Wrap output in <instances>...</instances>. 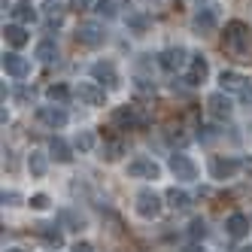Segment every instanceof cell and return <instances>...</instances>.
Segmentation results:
<instances>
[{"mask_svg": "<svg viewBox=\"0 0 252 252\" xmlns=\"http://www.w3.org/2000/svg\"><path fill=\"white\" fill-rule=\"evenodd\" d=\"M225 49L231 55H246L249 52V28L243 22H228L225 25Z\"/></svg>", "mask_w": 252, "mask_h": 252, "instance_id": "1", "label": "cell"}, {"mask_svg": "<svg viewBox=\"0 0 252 252\" xmlns=\"http://www.w3.org/2000/svg\"><path fill=\"white\" fill-rule=\"evenodd\" d=\"M137 213L143 216V219H158V213H161V197L152 191V189H143L137 191Z\"/></svg>", "mask_w": 252, "mask_h": 252, "instance_id": "2", "label": "cell"}, {"mask_svg": "<svg viewBox=\"0 0 252 252\" xmlns=\"http://www.w3.org/2000/svg\"><path fill=\"white\" fill-rule=\"evenodd\" d=\"M170 173L176 179H183V183H191V179H197V167H194V161L183 152H173L170 155Z\"/></svg>", "mask_w": 252, "mask_h": 252, "instance_id": "3", "label": "cell"}, {"mask_svg": "<svg viewBox=\"0 0 252 252\" xmlns=\"http://www.w3.org/2000/svg\"><path fill=\"white\" fill-rule=\"evenodd\" d=\"M113 122L122 125V128H128V131H134V128H143V125H146V116H143L137 106H119L113 113Z\"/></svg>", "mask_w": 252, "mask_h": 252, "instance_id": "4", "label": "cell"}, {"mask_svg": "<svg viewBox=\"0 0 252 252\" xmlns=\"http://www.w3.org/2000/svg\"><path fill=\"white\" fill-rule=\"evenodd\" d=\"M240 170V161L237 158H222V155H213L210 158V173H213V179H231L234 173Z\"/></svg>", "mask_w": 252, "mask_h": 252, "instance_id": "5", "label": "cell"}, {"mask_svg": "<svg viewBox=\"0 0 252 252\" xmlns=\"http://www.w3.org/2000/svg\"><path fill=\"white\" fill-rule=\"evenodd\" d=\"M3 70H6V76H12V79H25L31 73V61L22 58L19 52H3Z\"/></svg>", "mask_w": 252, "mask_h": 252, "instance_id": "6", "label": "cell"}, {"mask_svg": "<svg viewBox=\"0 0 252 252\" xmlns=\"http://www.w3.org/2000/svg\"><path fill=\"white\" fill-rule=\"evenodd\" d=\"M158 173H161V167L155 164L152 158H134L131 164H128V176H143V179H158Z\"/></svg>", "mask_w": 252, "mask_h": 252, "instance_id": "7", "label": "cell"}, {"mask_svg": "<svg viewBox=\"0 0 252 252\" xmlns=\"http://www.w3.org/2000/svg\"><path fill=\"white\" fill-rule=\"evenodd\" d=\"M76 40H79L82 46L97 49V46L103 43V28L94 25V22H85V25H79V31H76Z\"/></svg>", "mask_w": 252, "mask_h": 252, "instance_id": "8", "label": "cell"}, {"mask_svg": "<svg viewBox=\"0 0 252 252\" xmlns=\"http://www.w3.org/2000/svg\"><path fill=\"white\" fill-rule=\"evenodd\" d=\"M76 97L85 103V106H100L103 103V88L97 82H79L76 85Z\"/></svg>", "mask_w": 252, "mask_h": 252, "instance_id": "9", "label": "cell"}, {"mask_svg": "<svg viewBox=\"0 0 252 252\" xmlns=\"http://www.w3.org/2000/svg\"><path fill=\"white\" fill-rule=\"evenodd\" d=\"M207 110H210L213 119H228L231 116V100L225 97V92H216V94L207 97Z\"/></svg>", "mask_w": 252, "mask_h": 252, "instance_id": "10", "label": "cell"}, {"mask_svg": "<svg viewBox=\"0 0 252 252\" xmlns=\"http://www.w3.org/2000/svg\"><path fill=\"white\" fill-rule=\"evenodd\" d=\"M158 64L164 67L167 73H173V70H179V67L186 64V49H179V46H176V49H164V52L158 55Z\"/></svg>", "mask_w": 252, "mask_h": 252, "instance_id": "11", "label": "cell"}, {"mask_svg": "<svg viewBox=\"0 0 252 252\" xmlns=\"http://www.w3.org/2000/svg\"><path fill=\"white\" fill-rule=\"evenodd\" d=\"M225 228H228V234H231L234 240H243L246 234H249V216H243V213H231L228 222H225Z\"/></svg>", "mask_w": 252, "mask_h": 252, "instance_id": "12", "label": "cell"}, {"mask_svg": "<svg viewBox=\"0 0 252 252\" xmlns=\"http://www.w3.org/2000/svg\"><path fill=\"white\" fill-rule=\"evenodd\" d=\"M37 116H40V122L49 125V128H64L67 125V113L61 110V106H40Z\"/></svg>", "mask_w": 252, "mask_h": 252, "instance_id": "13", "label": "cell"}, {"mask_svg": "<svg viewBox=\"0 0 252 252\" xmlns=\"http://www.w3.org/2000/svg\"><path fill=\"white\" fill-rule=\"evenodd\" d=\"M207 73H210L207 58H204V55H194V58H191V70H189L186 82H189V85H201V82L207 79Z\"/></svg>", "mask_w": 252, "mask_h": 252, "instance_id": "14", "label": "cell"}, {"mask_svg": "<svg viewBox=\"0 0 252 252\" xmlns=\"http://www.w3.org/2000/svg\"><path fill=\"white\" fill-rule=\"evenodd\" d=\"M92 76H94L97 82H106V85H119L116 67H113L110 61H97V64H92Z\"/></svg>", "mask_w": 252, "mask_h": 252, "instance_id": "15", "label": "cell"}, {"mask_svg": "<svg viewBox=\"0 0 252 252\" xmlns=\"http://www.w3.org/2000/svg\"><path fill=\"white\" fill-rule=\"evenodd\" d=\"M194 31H201V33H213L216 31V9L213 6L197 9V15H194Z\"/></svg>", "mask_w": 252, "mask_h": 252, "instance_id": "16", "label": "cell"}, {"mask_svg": "<svg viewBox=\"0 0 252 252\" xmlns=\"http://www.w3.org/2000/svg\"><path fill=\"white\" fill-rule=\"evenodd\" d=\"M12 19H15V25H33L37 22V9H33L31 0H22V3H15Z\"/></svg>", "mask_w": 252, "mask_h": 252, "instance_id": "17", "label": "cell"}, {"mask_svg": "<svg viewBox=\"0 0 252 252\" xmlns=\"http://www.w3.org/2000/svg\"><path fill=\"white\" fill-rule=\"evenodd\" d=\"M3 37H6V43L12 46V49H22V46H28V31L22 28V25H6L3 28Z\"/></svg>", "mask_w": 252, "mask_h": 252, "instance_id": "18", "label": "cell"}, {"mask_svg": "<svg viewBox=\"0 0 252 252\" xmlns=\"http://www.w3.org/2000/svg\"><path fill=\"white\" fill-rule=\"evenodd\" d=\"M219 82H222V92H246V79L240 73H234V70H225Z\"/></svg>", "mask_w": 252, "mask_h": 252, "instance_id": "19", "label": "cell"}, {"mask_svg": "<svg viewBox=\"0 0 252 252\" xmlns=\"http://www.w3.org/2000/svg\"><path fill=\"white\" fill-rule=\"evenodd\" d=\"M28 170H31V176H46V170H49L46 155L43 152H31L28 155Z\"/></svg>", "mask_w": 252, "mask_h": 252, "instance_id": "20", "label": "cell"}, {"mask_svg": "<svg viewBox=\"0 0 252 252\" xmlns=\"http://www.w3.org/2000/svg\"><path fill=\"white\" fill-rule=\"evenodd\" d=\"M33 55H37V58H40L43 64H52V61L58 58V46L52 43V40H43V43L37 46V52H33Z\"/></svg>", "mask_w": 252, "mask_h": 252, "instance_id": "21", "label": "cell"}, {"mask_svg": "<svg viewBox=\"0 0 252 252\" xmlns=\"http://www.w3.org/2000/svg\"><path fill=\"white\" fill-rule=\"evenodd\" d=\"M49 149H52V155H55V161H61V164H67V161L73 158V155H70V146H67V143H64L61 137H52Z\"/></svg>", "mask_w": 252, "mask_h": 252, "instance_id": "22", "label": "cell"}, {"mask_svg": "<svg viewBox=\"0 0 252 252\" xmlns=\"http://www.w3.org/2000/svg\"><path fill=\"white\" fill-rule=\"evenodd\" d=\"M167 204H170L173 210H186V207L191 204V197H189L183 189H170V191H167Z\"/></svg>", "mask_w": 252, "mask_h": 252, "instance_id": "23", "label": "cell"}, {"mask_svg": "<svg viewBox=\"0 0 252 252\" xmlns=\"http://www.w3.org/2000/svg\"><path fill=\"white\" fill-rule=\"evenodd\" d=\"M40 237H43L49 246H61V243H64V234H61L55 225H40Z\"/></svg>", "mask_w": 252, "mask_h": 252, "instance_id": "24", "label": "cell"}, {"mask_svg": "<svg viewBox=\"0 0 252 252\" xmlns=\"http://www.w3.org/2000/svg\"><path fill=\"white\" fill-rule=\"evenodd\" d=\"M94 12L103 15V19H116V3H113V0H97V3H94Z\"/></svg>", "mask_w": 252, "mask_h": 252, "instance_id": "25", "label": "cell"}, {"mask_svg": "<svg viewBox=\"0 0 252 252\" xmlns=\"http://www.w3.org/2000/svg\"><path fill=\"white\" fill-rule=\"evenodd\" d=\"M49 97L58 100V103H64V100H70V88L67 85H49Z\"/></svg>", "mask_w": 252, "mask_h": 252, "instance_id": "26", "label": "cell"}, {"mask_svg": "<svg viewBox=\"0 0 252 252\" xmlns=\"http://www.w3.org/2000/svg\"><path fill=\"white\" fill-rule=\"evenodd\" d=\"M76 146H79L82 152H88V149L94 146V134H88V131H85V134H79V137H76Z\"/></svg>", "mask_w": 252, "mask_h": 252, "instance_id": "27", "label": "cell"}, {"mask_svg": "<svg viewBox=\"0 0 252 252\" xmlns=\"http://www.w3.org/2000/svg\"><path fill=\"white\" fill-rule=\"evenodd\" d=\"M189 234H191V237H204V234H207V225H204V219H194V222L189 225Z\"/></svg>", "mask_w": 252, "mask_h": 252, "instance_id": "28", "label": "cell"}, {"mask_svg": "<svg viewBox=\"0 0 252 252\" xmlns=\"http://www.w3.org/2000/svg\"><path fill=\"white\" fill-rule=\"evenodd\" d=\"M31 207H33V210H46V207H49V197H46V194H33V197H31Z\"/></svg>", "mask_w": 252, "mask_h": 252, "instance_id": "29", "label": "cell"}, {"mask_svg": "<svg viewBox=\"0 0 252 252\" xmlns=\"http://www.w3.org/2000/svg\"><path fill=\"white\" fill-rule=\"evenodd\" d=\"M103 155L110 158V161H113V158H119V155H122V143H110V146L103 149Z\"/></svg>", "mask_w": 252, "mask_h": 252, "instance_id": "30", "label": "cell"}, {"mask_svg": "<svg viewBox=\"0 0 252 252\" xmlns=\"http://www.w3.org/2000/svg\"><path fill=\"white\" fill-rule=\"evenodd\" d=\"M19 201H22V197L15 191H3V204H19Z\"/></svg>", "mask_w": 252, "mask_h": 252, "instance_id": "31", "label": "cell"}, {"mask_svg": "<svg viewBox=\"0 0 252 252\" xmlns=\"http://www.w3.org/2000/svg\"><path fill=\"white\" fill-rule=\"evenodd\" d=\"M73 252H94V246H92V243H76Z\"/></svg>", "mask_w": 252, "mask_h": 252, "instance_id": "32", "label": "cell"}, {"mask_svg": "<svg viewBox=\"0 0 252 252\" xmlns=\"http://www.w3.org/2000/svg\"><path fill=\"white\" fill-rule=\"evenodd\" d=\"M88 3H92V0H73V9H85Z\"/></svg>", "mask_w": 252, "mask_h": 252, "instance_id": "33", "label": "cell"}, {"mask_svg": "<svg viewBox=\"0 0 252 252\" xmlns=\"http://www.w3.org/2000/svg\"><path fill=\"white\" fill-rule=\"evenodd\" d=\"M183 252H204V249H201V246H186Z\"/></svg>", "mask_w": 252, "mask_h": 252, "instance_id": "34", "label": "cell"}, {"mask_svg": "<svg viewBox=\"0 0 252 252\" xmlns=\"http://www.w3.org/2000/svg\"><path fill=\"white\" fill-rule=\"evenodd\" d=\"M243 167H246V170H249V173H252V161H249V158H246V161H243Z\"/></svg>", "mask_w": 252, "mask_h": 252, "instance_id": "35", "label": "cell"}, {"mask_svg": "<svg viewBox=\"0 0 252 252\" xmlns=\"http://www.w3.org/2000/svg\"><path fill=\"white\" fill-rule=\"evenodd\" d=\"M6 252H25V249H6Z\"/></svg>", "mask_w": 252, "mask_h": 252, "instance_id": "36", "label": "cell"}, {"mask_svg": "<svg viewBox=\"0 0 252 252\" xmlns=\"http://www.w3.org/2000/svg\"><path fill=\"white\" fill-rule=\"evenodd\" d=\"M240 252H252V246H246V249H240Z\"/></svg>", "mask_w": 252, "mask_h": 252, "instance_id": "37", "label": "cell"}]
</instances>
